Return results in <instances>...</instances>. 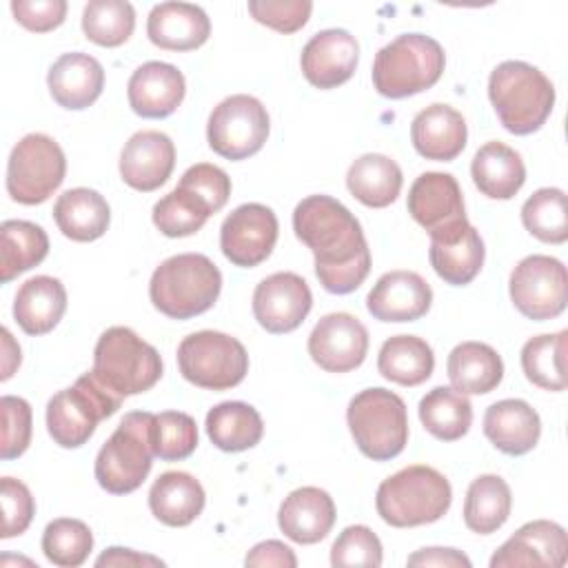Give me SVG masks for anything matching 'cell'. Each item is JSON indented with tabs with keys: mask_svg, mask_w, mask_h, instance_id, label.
Wrapping results in <instances>:
<instances>
[{
	"mask_svg": "<svg viewBox=\"0 0 568 568\" xmlns=\"http://www.w3.org/2000/svg\"><path fill=\"white\" fill-rule=\"evenodd\" d=\"M295 237L315 257L324 291L353 293L371 271V248L359 220L331 195H308L293 211Z\"/></svg>",
	"mask_w": 568,
	"mask_h": 568,
	"instance_id": "obj_1",
	"label": "cell"
},
{
	"mask_svg": "<svg viewBox=\"0 0 568 568\" xmlns=\"http://www.w3.org/2000/svg\"><path fill=\"white\" fill-rule=\"evenodd\" d=\"M490 104L508 133L530 135L555 106V87L544 71L521 60H506L490 71Z\"/></svg>",
	"mask_w": 568,
	"mask_h": 568,
	"instance_id": "obj_2",
	"label": "cell"
},
{
	"mask_svg": "<svg viewBox=\"0 0 568 568\" xmlns=\"http://www.w3.org/2000/svg\"><path fill=\"white\" fill-rule=\"evenodd\" d=\"M450 501V481L426 464H413L386 477L375 495L377 515L393 528L433 524L448 513Z\"/></svg>",
	"mask_w": 568,
	"mask_h": 568,
	"instance_id": "obj_3",
	"label": "cell"
},
{
	"mask_svg": "<svg viewBox=\"0 0 568 568\" xmlns=\"http://www.w3.org/2000/svg\"><path fill=\"white\" fill-rule=\"evenodd\" d=\"M222 273L202 253L166 257L151 275L149 297L171 320H191L206 313L220 297Z\"/></svg>",
	"mask_w": 568,
	"mask_h": 568,
	"instance_id": "obj_4",
	"label": "cell"
},
{
	"mask_svg": "<svg viewBox=\"0 0 568 568\" xmlns=\"http://www.w3.org/2000/svg\"><path fill=\"white\" fill-rule=\"evenodd\" d=\"M444 67L446 53L435 38L402 33L375 53L371 75L379 95L402 100L435 87Z\"/></svg>",
	"mask_w": 568,
	"mask_h": 568,
	"instance_id": "obj_5",
	"label": "cell"
},
{
	"mask_svg": "<svg viewBox=\"0 0 568 568\" xmlns=\"http://www.w3.org/2000/svg\"><path fill=\"white\" fill-rule=\"evenodd\" d=\"M153 422L149 410L126 413L95 457V479L111 495L138 490L153 466Z\"/></svg>",
	"mask_w": 568,
	"mask_h": 568,
	"instance_id": "obj_6",
	"label": "cell"
},
{
	"mask_svg": "<svg viewBox=\"0 0 568 568\" xmlns=\"http://www.w3.org/2000/svg\"><path fill=\"white\" fill-rule=\"evenodd\" d=\"M95 379L118 397L140 395L162 377V357L129 326L106 328L93 351Z\"/></svg>",
	"mask_w": 568,
	"mask_h": 568,
	"instance_id": "obj_7",
	"label": "cell"
},
{
	"mask_svg": "<svg viewBox=\"0 0 568 568\" xmlns=\"http://www.w3.org/2000/svg\"><path fill=\"white\" fill-rule=\"evenodd\" d=\"M346 422L355 446L373 462H388L408 444L406 404L382 386L359 390L348 402Z\"/></svg>",
	"mask_w": 568,
	"mask_h": 568,
	"instance_id": "obj_8",
	"label": "cell"
},
{
	"mask_svg": "<svg viewBox=\"0 0 568 568\" xmlns=\"http://www.w3.org/2000/svg\"><path fill=\"white\" fill-rule=\"evenodd\" d=\"M122 402L87 371L73 386L58 390L47 402V430L60 448H80L102 419L118 413Z\"/></svg>",
	"mask_w": 568,
	"mask_h": 568,
	"instance_id": "obj_9",
	"label": "cell"
},
{
	"mask_svg": "<svg viewBox=\"0 0 568 568\" xmlns=\"http://www.w3.org/2000/svg\"><path fill=\"white\" fill-rule=\"evenodd\" d=\"M178 366L189 384L206 390H226L246 377L248 353L240 339L226 333L197 331L180 342Z\"/></svg>",
	"mask_w": 568,
	"mask_h": 568,
	"instance_id": "obj_10",
	"label": "cell"
},
{
	"mask_svg": "<svg viewBox=\"0 0 568 568\" xmlns=\"http://www.w3.org/2000/svg\"><path fill=\"white\" fill-rule=\"evenodd\" d=\"M67 160L60 144L44 133L24 135L7 162V193L18 204H42L64 182Z\"/></svg>",
	"mask_w": 568,
	"mask_h": 568,
	"instance_id": "obj_11",
	"label": "cell"
},
{
	"mask_svg": "<svg viewBox=\"0 0 568 568\" xmlns=\"http://www.w3.org/2000/svg\"><path fill=\"white\" fill-rule=\"evenodd\" d=\"M268 131L266 106L248 93H235L211 111L206 140L217 155L237 162L255 155L264 146Z\"/></svg>",
	"mask_w": 568,
	"mask_h": 568,
	"instance_id": "obj_12",
	"label": "cell"
},
{
	"mask_svg": "<svg viewBox=\"0 0 568 568\" xmlns=\"http://www.w3.org/2000/svg\"><path fill=\"white\" fill-rule=\"evenodd\" d=\"M508 293L515 308L535 322L564 313L568 302V273L561 260L532 253L517 262L510 273Z\"/></svg>",
	"mask_w": 568,
	"mask_h": 568,
	"instance_id": "obj_13",
	"label": "cell"
},
{
	"mask_svg": "<svg viewBox=\"0 0 568 568\" xmlns=\"http://www.w3.org/2000/svg\"><path fill=\"white\" fill-rule=\"evenodd\" d=\"M410 217L430 235V242H450L468 226L459 182L450 173L426 171L408 189Z\"/></svg>",
	"mask_w": 568,
	"mask_h": 568,
	"instance_id": "obj_14",
	"label": "cell"
},
{
	"mask_svg": "<svg viewBox=\"0 0 568 568\" xmlns=\"http://www.w3.org/2000/svg\"><path fill=\"white\" fill-rule=\"evenodd\" d=\"M277 215L260 202H246L233 209L220 229V248L224 257L240 268L262 264L277 242Z\"/></svg>",
	"mask_w": 568,
	"mask_h": 568,
	"instance_id": "obj_15",
	"label": "cell"
},
{
	"mask_svg": "<svg viewBox=\"0 0 568 568\" xmlns=\"http://www.w3.org/2000/svg\"><path fill=\"white\" fill-rule=\"evenodd\" d=\"M311 306L313 293L306 280L293 271L273 273L253 291V315L273 335L295 331L311 313Z\"/></svg>",
	"mask_w": 568,
	"mask_h": 568,
	"instance_id": "obj_16",
	"label": "cell"
},
{
	"mask_svg": "<svg viewBox=\"0 0 568 568\" xmlns=\"http://www.w3.org/2000/svg\"><path fill=\"white\" fill-rule=\"evenodd\" d=\"M368 331L351 313L320 317L308 335V355L326 373H348L366 359Z\"/></svg>",
	"mask_w": 568,
	"mask_h": 568,
	"instance_id": "obj_17",
	"label": "cell"
},
{
	"mask_svg": "<svg viewBox=\"0 0 568 568\" xmlns=\"http://www.w3.org/2000/svg\"><path fill=\"white\" fill-rule=\"evenodd\" d=\"M359 62V44L346 29H324L302 49L300 67L315 89H335L348 82Z\"/></svg>",
	"mask_w": 568,
	"mask_h": 568,
	"instance_id": "obj_18",
	"label": "cell"
},
{
	"mask_svg": "<svg viewBox=\"0 0 568 568\" xmlns=\"http://www.w3.org/2000/svg\"><path fill=\"white\" fill-rule=\"evenodd\" d=\"M568 557L566 530L550 519L524 524L490 557V568L510 566H550L559 568Z\"/></svg>",
	"mask_w": 568,
	"mask_h": 568,
	"instance_id": "obj_19",
	"label": "cell"
},
{
	"mask_svg": "<svg viewBox=\"0 0 568 568\" xmlns=\"http://www.w3.org/2000/svg\"><path fill=\"white\" fill-rule=\"evenodd\" d=\"M175 144L162 131H138L129 138L120 153L122 182L135 191L151 193L160 189L173 173Z\"/></svg>",
	"mask_w": 568,
	"mask_h": 568,
	"instance_id": "obj_20",
	"label": "cell"
},
{
	"mask_svg": "<svg viewBox=\"0 0 568 568\" xmlns=\"http://www.w3.org/2000/svg\"><path fill=\"white\" fill-rule=\"evenodd\" d=\"M433 304L430 284L415 271H388L366 295V308L377 322H415Z\"/></svg>",
	"mask_w": 568,
	"mask_h": 568,
	"instance_id": "obj_21",
	"label": "cell"
},
{
	"mask_svg": "<svg viewBox=\"0 0 568 568\" xmlns=\"http://www.w3.org/2000/svg\"><path fill=\"white\" fill-rule=\"evenodd\" d=\"M186 80L169 62L151 60L140 64L126 84V98L133 113L146 120L169 118L184 100Z\"/></svg>",
	"mask_w": 568,
	"mask_h": 568,
	"instance_id": "obj_22",
	"label": "cell"
},
{
	"mask_svg": "<svg viewBox=\"0 0 568 568\" xmlns=\"http://www.w3.org/2000/svg\"><path fill=\"white\" fill-rule=\"evenodd\" d=\"M333 497L317 486H302L291 490L277 510L280 530L295 544L322 541L335 524Z\"/></svg>",
	"mask_w": 568,
	"mask_h": 568,
	"instance_id": "obj_23",
	"label": "cell"
},
{
	"mask_svg": "<svg viewBox=\"0 0 568 568\" xmlns=\"http://www.w3.org/2000/svg\"><path fill=\"white\" fill-rule=\"evenodd\" d=\"M47 87L58 106L82 111L100 98L104 89V69L89 53H62L47 73Z\"/></svg>",
	"mask_w": 568,
	"mask_h": 568,
	"instance_id": "obj_24",
	"label": "cell"
},
{
	"mask_svg": "<svg viewBox=\"0 0 568 568\" xmlns=\"http://www.w3.org/2000/svg\"><path fill=\"white\" fill-rule=\"evenodd\" d=\"M466 140V120L450 104L435 102L413 118L410 142L415 151L426 160L450 162L464 151Z\"/></svg>",
	"mask_w": 568,
	"mask_h": 568,
	"instance_id": "obj_25",
	"label": "cell"
},
{
	"mask_svg": "<svg viewBox=\"0 0 568 568\" xmlns=\"http://www.w3.org/2000/svg\"><path fill=\"white\" fill-rule=\"evenodd\" d=\"M149 40L166 51H193L211 36L206 11L191 2H160L146 20Z\"/></svg>",
	"mask_w": 568,
	"mask_h": 568,
	"instance_id": "obj_26",
	"label": "cell"
},
{
	"mask_svg": "<svg viewBox=\"0 0 568 568\" xmlns=\"http://www.w3.org/2000/svg\"><path fill=\"white\" fill-rule=\"evenodd\" d=\"M484 435L497 450L519 457L537 446L541 419L524 399H499L484 413Z\"/></svg>",
	"mask_w": 568,
	"mask_h": 568,
	"instance_id": "obj_27",
	"label": "cell"
},
{
	"mask_svg": "<svg viewBox=\"0 0 568 568\" xmlns=\"http://www.w3.org/2000/svg\"><path fill=\"white\" fill-rule=\"evenodd\" d=\"M67 311V288L58 277L36 275L20 284L13 300V317L27 335H47Z\"/></svg>",
	"mask_w": 568,
	"mask_h": 568,
	"instance_id": "obj_28",
	"label": "cell"
},
{
	"mask_svg": "<svg viewBox=\"0 0 568 568\" xmlns=\"http://www.w3.org/2000/svg\"><path fill=\"white\" fill-rule=\"evenodd\" d=\"M204 501L206 495L202 484L184 470L162 473L149 490V508L153 517L173 528L195 521L204 510Z\"/></svg>",
	"mask_w": 568,
	"mask_h": 568,
	"instance_id": "obj_29",
	"label": "cell"
},
{
	"mask_svg": "<svg viewBox=\"0 0 568 568\" xmlns=\"http://www.w3.org/2000/svg\"><path fill=\"white\" fill-rule=\"evenodd\" d=\"M470 175L479 193L490 200H510L526 182L521 155L504 142H486L470 162Z\"/></svg>",
	"mask_w": 568,
	"mask_h": 568,
	"instance_id": "obj_30",
	"label": "cell"
},
{
	"mask_svg": "<svg viewBox=\"0 0 568 568\" xmlns=\"http://www.w3.org/2000/svg\"><path fill=\"white\" fill-rule=\"evenodd\" d=\"M450 386L464 395H486L504 379V362L499 353L484 342L457 344L446 362Z\"/></svg>",
	"mask_w": 568,
	"mask_h": 568,
	"instance_id": "obj_31",
	"label": "cell"
},
{
	"mask_svg": "<svg viewBox=\"0 0 568 568\" xmlns=\"http://www.w3.org/2000/svg\"><path fill=\"white\" fill-rule=\"evenodd\" d=\"M53 220L64 237L73 242H93L106 233L111 209L98 191L78 186L58 195Z\"/></svg>",
	"mask_w": 568,
	"mask_h": 568,
	"instance_id": "obj_32",
	"label": "cell"
},
{
	"mask_svg": "<svg viewBox=\"0 0 568 568\" xmlns=\"http://www.w3.org/2000/svg\"><path fill=\"white\" fill-rule=\"evenodd\" d=\"M402 169L384 153L359 155L346 173V186L351 195L371 209H384L393 204L402 191Z\"/></svg>",
	"mask_w": 568,
	"mask_h": 568,
	"instance_id": "obj_33",
	"label": "cell"
},
{
	"mask_svg": "<svg viewBox=\"0 0 568 568\" xmlns=\"http://www.w3.org/2000/svg\"><path fill=\"white\" fill-rule=\"evenodd\" d=\"M433 348L417 335H393L382 344L377 355L379 375L399 386L424 384L433 375Z\"/></svg>",
	"mask_w": 568,
	"mask_h": 568,
	"instance_id": "obj_34",
	"label": "cell"
},
{
	"mask_svg": "<svg viewBox=\"0 0 568 568\" xmlns=\"http://www.w3.org/2000/svg\"><path fill=\"white\" fill-rule=\"evenodd\" d=\"M206 435L224 453H242L260 444L264 422L246 402H222L206 413Z\"/></svg>",
	"mask_w": 568,
	"mask_h": 568,
	"instance_id": "obj_35",
	"label": "cell"
},
{
	"mask_svg": "<svg viewBox=\"0 0 568 568\" xmlns=\"http://www.w3.org/2000/svg\"><path fill=\"white\" fill-rule=\"evenodd\" d=\"M49 253L47 231L29 220H4L0 224V282L9 284L24 271L38 266Z\"/></svg>",
	"mask_w": 568,
	"mask_h": 568,
	"instance_id": "obj_36",
	"label": "cell"
},
{
	"mask_svg": "<svg viewBox=\"0 0 568 568\" xmlns=\"http://www.w3.org/2000/svg\"><path fill=\"white\" fill-rule=\"evenodd\" d=\"M513 508L510 486L504 477L486 473L470 481L464 499V524L477 535H493L499 530Z\"/></svg>",
	"mask_w": 568,
	"mask_h": 568,
	"instance_id": "obj_37",
	"label": "cell"
},
{
	"mask_svg": "<svg viewBox=\"0 0 568 568\" xmlns=\"http://www.w3.org/2000/svg\"><path fill=\"white\" fill-rule=\"evenodd\" d=\"M484 240L479 231L468 224L462 235L450 242H430L428 260L437 277H442L450 286H466L470 284L481 266H484Z\"/></svg>",
	"mask_w": 568,
	"mask_h": 568,
	"instance_id": "obj_38",
	"label": "cell"
},
{
	"mask_svg": "<svg viewBox=\"0 0 568 568\" xmlns=\"http://www.w3.org/2000/svg\"><path fill=\"white\" fill-rule=\"evenodd\" d=\"M422 426L439 442L462 439L473 424V406L468 397L453 386L430 388L417 406Z\"/></svg>",
	"mask_w": 568,
	"mask_h": 568,
	"instance_id": "obj_39",
	"label": "cell"
},
{
	"mask_svg": "<svg viewBox=\"0 0 568 568\" xmlns=\"http://www.w3.org/2000/svg\"><path fill=\"white\" fill-rule=\"evenodd\" d=\"M566 337L568 331L530 337L521 348V368L530 384L544 390H566Z\"/></svg>",
	"mask_w": 568,
	"mask_h": 568,
	"instance_id": "obj_40",
	"label": "cell"
},
{
	"mask_svg": "<svg viewBox=\"0 0 568 568\" xmlns=\"http://www.w3.org/2000/svg\"><path fill=\"white\" fill-rule=\"evenodd\" d=\"M521 224L546 244H564L568 240L566 193L557 186L537 189L521 206Z\"/></svg>",
	"mask_w": 568,
	"mask_h": 568,
	"instance_id": "obj_41",
	"label": "cell"
},
{
	"mask_svg": "<svg viewBox=\"0 0 568 568\" xmlns=\"http://www.w3.org/2000/svg\"><path fill=\"white\" fill-rule=\"evenodd\" d=\"M135 29V9L126 0H91L82 11V31L87 40L100 47L124 44Z\"/></svg>",
	"mask_w": 568,
	"mask_h": 568,
	"instance_id": "obj_42",
	"label": "cell"
},
{
	"mask_svg": "<svg viewBox=\"0 0 568 568\" xmlns=\"http://www.w3.org/2000/svg\"><path fill=\"white\" fill-rule=\"evenodd\" d=\"M211 209L191 191L175 186L153 204L151 220L166 237H186L197 233L211 217Z\"/></svg>",
	"mask_w": 568,
	"mask_h": 568,
	"instance_id": "obj_43",
	"label": "cell"
},
{
	"mask_svg": "<svg viewBox=\"0 0 568 568\" xmlns=\"http://www.w3.org/2000/svg\"><path fill=\"white\" fill-rule=\"evenodd\" d=\"M93 550L91 528L71 517H60L47 524L42 532V552L44 557L60 568H78L89 559Z\"/></svg>",
	"mask_w": 568,
	"mask_h": 568,
	"instance_id": "obj_44",
	"label": "cell"
},
{
	"mask_svg": "<svg viewBox=\"0 0 568 568\" xmlns=\"http://www.w3.org/2000/svg\"><path fill=\"white\" fill-rule=\"evenodd\" d=\"M197 448V424L189 413L164 410L153 422V453L162 462H180Z\"/></svg>",
	"mask_w": 568,
	"mask_h": 568,
	"instance_id": "obj_45",
	"label": "cell"
},
{
	"mask_svg": "<svg viewBox=\"0 0 568 568\" xmlns=\"http://www.w3.org/2000/svg\"><path fill=\"white\" fill-rule=\"evenodd\" d=\"M384 561V548L379 537L364 524L346 526L339 537L333 541L331 548V566L346 568V566H366L379 568Z\"/></svg>",
	"mask_w": 568,
	"mask_h": 568,
	"instance_id": "obj_46",
	"label": "cell"
},
{
	"mask_svg": "<svg viewBox=\"0 0 568 568\" xmlns=\"http://www.w3.org/2000/svg\"><path fill=\"white\" fill-rule=\"evenodd\" d=\"M178 186L197 195L211 209V213L222 211L231 197V178L224 169L209 162H197L189 166L182 173Z\"/></svg>",
	"mask_w": 568,
	"mask_h": 568,
	"instance_id": "obj_47",
	"label": "cell"
},
{
	"mask_svg": "<svg viewBox=\"0 0 568 568\" xmlns=\"http://www.w3.org/2000/svg\"><path fill=\"white\" fill-rule=\"evenodd\" d=\"M0 410H2L0 457L9 462L20 457L31 444V406L22 397L4 395L0 399Z\"/></svg>",
	"mask_w": 568,
	"mask_h": 568,
	"instance_id": "obj_48",
	"label": "cell"
},
{
	"mask_svg": "<svg viewBox=\"0 0 568 568\" xmlns=\"http://www.w3.org/2000/svg\"><path fill=\"white\" fill-rule=\"evenodd\" d=\"M248 13L255 22L275 29L280 33L300 31L313 11V2L308 0H248Z\"/></svg>",
	"mask_w": 568,
	"mask_h": 568,
	"instance_id": "obj_49",
	"label": "cell"
},
{
	"mask_svg": "<svg viewBox=\"0 0 568 568\" xmlns=\"http://www.w3.org/2000/svg\"><path fill=\"white\" fill-rule=\"evenodd\" d=\"M0 493H2V515H4L0 537L9 539L16 535H22L36 515V501L29 486L20 479L2 477Z\"/></svg>",
	"mask_w": 568,
	"mask_h": 568,
	"instance_id": "obj_50",
	"label": "cell"
},
{
	"mask_svg": "<svg viewBox=\"0 0 568 568\" xmlns=\"http://www.w3.org/2000/svg\"><path fill=\"white\" fill-rule=\"evenodd\" d=\"M13 18L29 31L47 33L58 29L67 18L64 0H13Z\"/></svg>",
	"mask_w": 568,
	"mask_h": 568,
	"instance_id": "obj_51",
	"label": "cell"
},
{
	"mask_svg": "<svg viewBox=\"0 0 568 568\" xmlns=\"http://www.w3.org/2000/svg\"><path fill=\"white\" fill-rule=\"evenodd\" d=\"M246 566H275V568H295V552L280 539H266L255 544L244 557Z\"/></svg>",
	"mask_w": 568,
	"mask_h": 568,
	"instance_id": "obj_52",
	"label": "cell"
},
{
	"mask_svg": "<svg viewBox=\"0 0 568 568\" xmlns=\"http://www.w3.org/2000/svg\"><path fill=\"white\" fill-rule=\"evenodd\" d=\"M406 566H437V568H470V559L457 550V548H439V546H430V548H419L417 552H413L406 559Z\"/></svg>",
	"mask_w": 568,
	"mask_h": 568,
	"instance_id": "obj_53",
	"label": "cell"
},
{
	"mask_svg": "<svg viewBox=\"0 0 568 568\" xmlns=\"http://www.w3.org/2000/svg\"><path fill=\"white\" fill-rule=\"evenodd\" d=\"M95 566L98 568H104V566H164V561L160 557H153V555H144V552H138V550H131V548H120V546H111L106 548L98 559H95Z\"/></svg>",
	"mask_w": 568,
	"mask_h": 568,
	"instance_id": "obj_54",
	"label": "cell"
},
{
	"mask_svg": "<svg viewBox=\"0 0 568 568\" xmlns=\"http://www.w3.org/2000/svg\"><path fill=\"white\" fill-rule=\"evenodd\" d=\"M20 346L16 344L9 328H2V382H7L13 375V371L20 366Z\"/></svg>",
	"mask_w": 568,
	"mask_h": 568,
	"instance_id": "obj_55",
	"label": "cell"
}]
</instances>
